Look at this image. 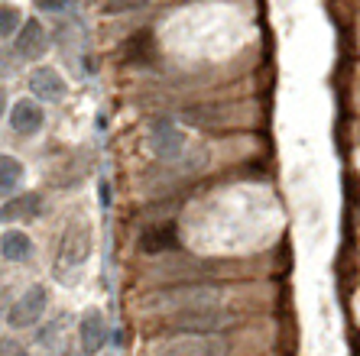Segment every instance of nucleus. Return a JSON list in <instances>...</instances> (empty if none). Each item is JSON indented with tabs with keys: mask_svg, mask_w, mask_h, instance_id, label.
<instances>
[{
	"mask_svg": "<svg viewBox=\"0 0 360 356\" xmlns=\"http://www.w3.org/2000/svg\"><path fill=\"white\" fill-rule=\"evenodd\" d=\"M146 4H150V0H108L104 10H108V13H134V10H143Z\"/></svg>",
	"mask_w": 360,
	"mask_h": 356,
	"instance_id": "2eb2a0df",
	"label": "nucleus"
},
{
	"mask_svg": "<svg viewBox=\"0 0 360 356\" xmlns=\"http://www.w3.org/2000/svg\"><path fill=\"white\" fill-rule=\"evenodd\" d=\"M46 308H49V289L46 285H30V289L13 301L7 315V324L13 331H23V327H33L42 315H46Z\"/></svg>",
	"mask_w": 360,
	"mask_h": 356,
	"instance_id": "7ed1b4c3",
	"label": "nucleus"
},
{
	"mask_svg": "<svg viewBox=\"0 0 360 356\" xmlns=\"http://www.w3.org/2000/svg\"><path fill=\"white\" fill-rule=\"evenodd\" d=\"M104 340H108V327H104V317H101V311H84L82 317V347L88 350V353H94V350L104 347Z\"/></svg>",
	"mask_w": 360,
	"mask_h": 356,
	"instance_id": "9b49d317",
	"label": "nucleus"
},
{
	"mask_svg": "<svg viewBox=\"0 0 360 356\" xmlns=\"http://www.w3.org/2000/svg\"><path fill=\"white\" fill-rule=\"evenodd\" d=\"M42 207V198L36 191H26V195H17V198H10L7 204L0 207V220L4 224H17V220H33L39 214Z\"/></svg>",
	"mask_w": 360,
	"mask_h": 356,
	"instance_id": "1a4fd4ad",
	"label": "nucleus"
},
{
	"mask_svg": "<svg viewBox=\"0 0 360 356\" xmlns=\"http://www.w3.org/2000/svg\"><path fill=\"white\" fill-rule=\"evenodd\" d=\"M23 175H26V169L20 159L0 152V198H10V195L23 185Z\"/></svg>",
	"mask_w": 360,
	"mask_h": 356,
	"instance_id": "f8f14e48",
	"label": "nucleus"
},
{
	"mask_svg": "<svg viewBox=\"0 0 360 356\" xmlns=\"http://www.w3.org/2000/svg\"><path fill=\"white\" fill-rule=\"evenodd\" d=\"M0 253H4V259H10V263H26L30 253H33V240H30V233L17 230V227L4 230L0 233Z\"/></svg>",
	"mask_w": 360,
	"mask_h": 356,
	"instance_id": "9d476101",
	"label": "nucleus"
},
{
	"mask_svg": "<svg viewBox=\"0 0 360 356\" xmlns=\"http://www.w3.org/2000/svg\"><path fill=\"white\" fill-rule=\"evenodd\" d=\"M4 110H7V94H4V88H0V117H4Z\"/></svg>",
	"mask_w": 360,
	"mask_h": 356,
	"instance_id": "f3484780",
	"label": "nucleus"
},
{
	"mask_svg": "<svg viewBox=\"0 0 360 356\" xmlns=\"http://www.w3.org/2000/svg\"><path fill=\"white\" fill-rule=\"evenodd\" d=\"M91 256V227L84 220H72L62 233V243H59V256H56V272L68 275V272H78L84 263Z\"/></svg>",
	"mask_w": 360,
	"mask_h": 356,
	"instance_id": "f257e3e1",
	"label": "nucleus"
},
{
	"mask_svg": "<svg viewBox=\"0 0 360 356\" xmlns=\"http://www.w3.org/2000/svg\"><path fill=\"white\" fill-rule=\"evenodd\" d=\"M172 327H179L182 334H214L224 324H231V317L214 311V308H192V311H179V317H172Z\"/></svg>",
	"mask_w": 360,
	"mask_h": 356,
	"instance_id": "20e7f679",
	"label": "nucleus"
},
{
	"mask_svg": "<svg viewBox=\"0 0 360 356\" xmlns=\"http://www.w3.org/2000/svg\"><path fill=\"white\" fill-rule=\"evenodd\" d=\"M33 4L42 13H68V10L75 7V0H33Z\"/></svg>",
	"mask_w": 360,
	"mask_h": 356,
	"instance_id": "dca6fc26",
	"label": "nucleus"
},
{
	"mask_svg": "<svg viewBox=\"0 0 360 356\" xmlns=\"http://www.w3.org/2000/svg\"><path fill=\"white\" fill-rule=\"evenodd\" d=\"M231 347L211 334H182L176 340H160L150 356H227Z\"/></svg>",
	"mask_w": 360,
	"mask_h": 356,
	"instance_id": "f03ea898",
	"label": "nucleus"
},
{
	"mask_svg": "<svg viewBox=\"0 0 360 356\" xmlns=\"http://www.w3.org/2000/svg\"><path fill=\"white\" fill-rule=\"evenodd\" d=\"M150 143H153V150H156L160 159H176L185 146V133L179 130L172 120H156V124H153V133H150Z\"/></svg>",
	"mask_w": 360,
	"mask_h": 356,
	"instance_id": "423d86ee",
	"label": "nucleus"
},
{
	"mask_svg": "<svg viewBox=\"0 0 360 356\" xmlns=\"http://www.w3.org/2000/svg\"><path fill=\"white\" fill-rule=\"evenodd\" d=\"M30 91L36 94V100H62L68 84L56 68L42 65V68H33V75H30Z\"/></svg>",
	"mask_w": 360,
	"mask_h": 356,
	"instance_id": "6e6552de",
	"label": "nucleus"
},
{
	"mask_svg": "<svg viewBox=\"0 0 360 356\" xmlns=\"http://www.w3.org/2000/svg\"><path fill=\"white\" fill-rule=\"evenodd\" d=\"M42 124H46V114H42V107L33 98H23L10 107V126H13V133H20V136L39 133Z\"/></svg>",
	"mask_w": 360,
	"mask_h": 356,
	"instance_id": "0eeeda50",
	"label": "nucleus"
},
{
	"mask_svg": "<svg viewBox=\"0 0 360 356\" xmlns=\"http://www.w3.org/2000/svg\"><path fill=\"white\" fill-rule=\"evenodd\" d=\"M20 26H23L20 7H13V4H4V7H0V39H10L13 33H20Z\"/></svg>",
	"mask_w": 360,
	"mask_h": 356,
	"instance_id": "4468645a",
	"label": "nucleus"
},
{
	"mask_svg": "<svg viewBox=\"0 0 360 356\" xmlns=\"http://www.w3.org/2000/svg\"><path fill=\"white\" fill-rule=\"evenodd\" d=\"M17 55L26 58V62H36V58H42L46 52H49V36H46V29H42L39 20H26L23 26H20L17 33Z\"/></svg>",
	"mask_w": 360,
	"mask_h": 356,
	"instance_id": "39448f33",
	"label": "nucleus"
},
{
	"mask_svg": "<svg viewBox=\"0 0 360 356\" xmlns=\"http://www.w3.org/2000/svg\"><path fill=\"white\" fill-rule=\"evenodd\" d=\"M140 246L146 249V253H156V249H172V246H176V230H172V227H153V230L143 233Z\"/></svg>",
	"mask_w": 360,
	"mask_h": 356,
	"instance_id": "ddd939ff",
	"label": "nucleus"
}]
</instances>
